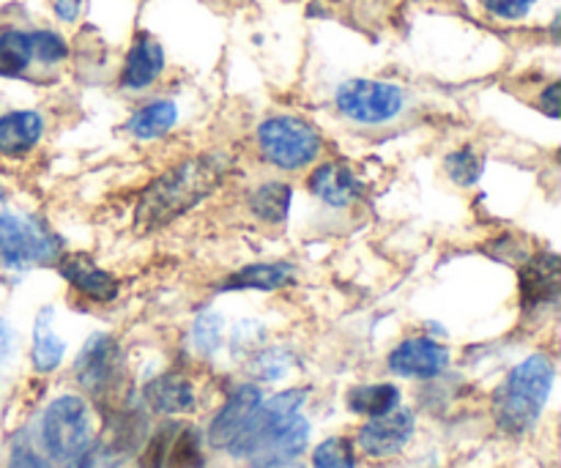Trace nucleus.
<instances>
[{"label":"nucleus","mask_w":561,"mask_h":468,"mask_svg":"<svg viewBox=\"0 0 561 468\" xmlns=\"http://www.w3.org/2000/svg\"><path fill=\"white\" fill-rule=\"evenodd\" d=\"M225 168H228L225 157L206 153V157L184 159L175 168L164 170L142 190L135 208V228L140 233H151L201 206L222 184Z\"/></svg>","instance_id":"f257e3e1"},{"label":"nucleus","mask_w":561,"mask_h":468,"mask_svg":"<svg viewBox=\"0 0 561 468\" xmlns=\"http://www.w3.org/2000/svg\"><path fill=\"white\" fill-rule=\"evenodd\" d=\"M553 378L557 370L546 354H535L520 362L493 395V416L499 427L513 436L531 431L551 398Z\"/></svg>","instance_id":"f03ea898"},{"label":"nucleus","mask_w":561,"mask_h":468,"mask_svg":"<svg viewBox=\"0 0 561 468\" xmlns=\"http://www.w3.org/2000/svg\"><path fill=\"white\" fill-rule=\"evenodd\" d=\"M58 258V239L38 219L0 212V272H27Z\"/></svg>","instance_id":"7ed1b4c3"},{"label":"nucleus","mask_w":561,"mask_h":468,"mask_svg":"<svg viewBox=\"0 0 561 468\" xmlns=\"http://www.w3.org/2000/svg\"><path fill=\"white\" fill-rule=\"evenodd\" d=\"M257 146L263 159L274 168L299 170L310 164L321 153V135L305 118L294 115H277V118L263 121L257 129Z\"/></svg>","instance_id":"20e7f679"},{"label":"nucleus","mask_w":561,"mask_h":468,"mask_svg":"<svg viewBox=\"0 0 561 468\" xmlns=\"http://www.w3.org/2000/svg\"><path fill=\"white\" fill-rule=\"evenodd\" d=\"M42 442L53 460H71L91 447V414L80 395H64L44 411Z\"/></svg>","instance_id":"39448f33"},{"label":"nucleus","mask_w":561,"mask_h":468,"mask_svg":"<svg viewBox=\"0 0 561 468\" xmlns=\"http://www.w3.org/2000/svg\"><path fill=\"white\" fill-rule=\"evenodd\" d=\"M75 376L96 403L113 398V392L124 381V354H121L118 340L113 334H91L75 362Z\"/></svg>","instance_id":"423d86ee"},{"label":"nucleus","mask_w":561,"mask_h":468,"mask_svg":"<svg viewBox=\"0 0 561 468\" xmlns=\"http://www.w3.org/2000/svg\"><path fill=\"white\" fill-rule=\"evenodd\" d=\"M403 104V91L392 82L348 80L337 88L340 113L356 124H387V121L398 118Z\"/></svg>","instance_id":"0eeeda50"},{"label":"nucleus","mask_w":561,"mask_h":468,"mask_svg":"<svg viewBox=\"0 0 561 468\" xmlns=\"http://www.w3.org/2000/svg\"><path fill=\"white\" fill-rule=\"evenodd\" d=\"M307 392L305 389H288V392H279L274 398L261 400L252 416L247 420V425L241 427L239 436L228 444V453L233 458H250V453L255 447H261L272 433H277L285 422L294 414H299L301 403H305Z\"/></svg>","instance_id":"6e6552de"},{"label":"nucleus","mask_w":561,"mask_h":468,"mask_svg":"<svg viewBox=\"0 0 561 468\" xmlns=\"http://www.w3.org/2000/svg\"><path fill=\"white\" fill-rule=\"evenodd\" d=\"M411 436H414V414L394 409L362 427L359 447L370 458H392L411 442Z\"/></svg>","instance_id":"1a4fd4ad"},{"label":"nucleus","mask_w":561,"mask_h":468,"mask_svg":"<svg viewBox=\"0 0 561 468\" xmlns=\"http://www.w3.org/2000/svg\"><path fill=\"white\" fill-rule=\"evenodd\" d=\"M449 365V351L431 338H409L389 354V370L403 378H436Z\"/></svg>","instance_id":"9d476101"},{"label":"nucleus","mask_w":561,"mask_h":468,"mask_svg":"<svg viewBox=\"0 0 561 468\" xmlns=\"http://www.w3.org/2000/svg\"><path fill=\"white\" fill-rule=\"evenodd\" d=\"M307 442H310V422L301 414H294L277 433H272L261 447L252 449L247 460H250L252 468L288 466L305 453Z\"/></svg>","instance_id":"9b49d317"},{"label":"nucleus","mask_w":561,"mask_h":468,"mask_svg":"<svg viewBox=\"0 0 561 468\" xmlns=\"http://www.w3.org/2000/svg\"><path fill=\"white\" fill-rule=\"evenodd\" d=\"M58 272L69 279L75 290L93 301H113L118 296V279L107 269L96 266L85 252H69L58 261Z\"/></svg>","instance_id":"f8f14e48"},{"label":"nucleus","mask_w":561,"mask_h":468,"mask_svg":"<svg viewBox=\"0 0 561 468\" xmlns=\"http://www.w3.org/2000/svg\"><path fill=\"white\" fill-rule=\"evenodd\" d=\"M263 395L255 384H244V387L236 389L228 398V403L219 409V414L214 416L211 431H208V442L217 449H228V444L233 442L241 433V427L247 425V420L252 416V411L261 406Z\"/></svg>","instance_id":"ddd939ff"},{"label":"nucleus","mask_w":561,"mask_h":468,"mask_svg":"<svg viewBox=\"0 0 561 468\" xmlns=\"http://www.w3.org/2000/svg\"><path fill=\"white\" fill-rule=\"evenodd\" d=\"M312 195L332 208H345L362 195V181L343 162H327L310 175Z\"/></svg>","instance_id":"4468645a"},{"label":"nucleus","mask_w":561,"mask_h":468,"mask_svg":"<svg viewBox=\"0 0 561 468\" xmlns=\"http://www.w3.org/2000/svg\"><path fill=\"white\" fill-rule=\"evenodd\" d=\"M561 263L553 252H542L520 269V296L526 307H542L559 296Z\"/></svg>","instance_id":"2eb2a0df"},{"label":"nucleus","mask_w":561,"mask_h":468,"mask_svg":"<svg viewBox=\"0 0 561 468\" xmlns=\"http://www.w3.org/2000/svg\"><path fill=\"white\" fill-rule=\"evenodd\" d=\"M142 395H146V403L153 414L170 416L195 409V389L184 376H175V373L153 378Z\"/></svg>","instance_id":"dca6fc26"},{"label":"nucleus","mask_w":561,"mask_h":468,"mask_svg":"<svg viewBox=\"0 0 561 468\" xmlns=\"http://www.w3.org/2000/svg\"><path fill=\"white\" fill-rule=\"evenodd\" d=\"M44 121L33 110H16L0 118V153L3 157H22L42 140Z\"/></svg>","instance_id":"f3484780"},{"label":"nucleus","mask_w":561,"mask_h":468,"mask_svg":"<svg viewBox=\"0 0 561 468\" xmlns=\"http://www.w3.org/2000/svg\"><path fill=\"white\" fill-rule=\"evenodd\" d=\"M164 69V53L153 38L140 36L135 44H131L129 55H126L124 75H121V82L126 88H148Z\"/></svg>","instance_id":"a211bd4d"},{"label":"nucleus","mask_w":561,"mask_h":468,"mask_svg":"<svg viewBox=\"0 0 561 468\" xmlns=\"http://www.w3.org/2000/svg\"><path fill=\"white\" fill-rule=\"evenodd\" d=\"M66 343L55 332L53 307H44L33 323V367L38 373H53L64 362Z\"/></svg>","instance_id":"6ab92c4d"},{"label":"nucleus","mask_w":561,"mask_h":468,"mask_svg":"<svg viewBox=\"0 0 561 468\" xmlns=\"http://www.w3.org/2000/svg\"><path fill=\"white\" fill-rule=\"evenodd\" d=\"M290 277H294V269L288 263H255L228 277L222 290H277L288 285Z\"/></svg>","instance_id":"aec40b11"},{"label":"nucleus","mask_w":561,"mask_h":468,"mask_svg":"<svg viewBox=\"0 0 561 468\" xmlns=\"http://www.w3.org/2000/svg\"><path fill=\"white\" fill-rule=\"evenodd\" d=\"M175 121H179V107L173 102H151L131 115L129 132L137 140H153L173 129Z\"/></svg>","instance_id":"412c9836"},{"label":"nucleus","mask_w":561,"mask_h":468,"mask_svg":"<svg viewBox=\"0 0 561 468\" xmlns=\"http://www.w3.org/2000/svg\"><path fill=\"white\" fill-rule=\"evenodd\" d=\"M290 201H294V190L283 181H268V184L257 186L250 197V208L257 219L263 222H283L290 212Z\"/></svg>","instance_id":"4be33fe9"},{"label":"nucleus","mask_w":561,"mask_h":468,"mask_svg":"<svg viewBox=\"0 0 561 468\" xmlns=\"http://www.w3.org/2000/svg\"><path fill=\"white\" fill-rule=\"evenodd\" d=\"M398 403L400 389L392 384H370V387H359L348 395L351 411L359 416H370V420L389 414L398 409Z\"/></svg>","instance_id":"5701e85b"},{"label":"nucleus","mask_w":561,"mask_h":468,"mask_svg":"<svg viewBox=\"0 0 561 468\" xmlns=\"http://www.w3.org/2000/svg\"><path fill=\"white\" fill-rule=\"evenodd\" d=\"M31 38L20 31L0 33V77H16L31 64Z\"/></svg>","instance_id":"b1692460"},{"label":"nucleus","mask_w":561,"mask_h":468,"mask_svg":"<svg viewBox=\"0 0 561 468\" xmlns=\"http://www.w3.org/2000/svg\"><path fill=\"white\" fill-rule=\"evenodd\" d=\"M447 173L458 186H474L482 175V157L474 148H460L447 157Z\"/></svg>","instance_id":"393cba45"},{"label":"nucleus","mask_w":561,"mask_h":468,"mask_svg":"<svg viewBox=\"0 0 561 468\" xmlns=\"http://www.w3.org/2000/svg\"><path fill=\"white\" fill-rule=\"evenodd\" d=\"M312 468H356L354 447L348 438H327L312 453Z\"/></svg>","instance_id":"a878e982"},{"label":"nucleus","mask_w":561,"mask_h":468,"mask_svg":"<svg viewBox=\"0 0 561 468\" xmlns=\"http://www.w3.org/2000/svg\"><path fill=\"white\" fill-rule=\"evenodd\" d=\"M222 316L219 312H203L201 318L195 321V332H192V340H195V349L201 354H214L222 343Z\"/></svg>","instance_id":"bb28decb"},{"label":"nucleus","mask_w":561,"mask_h":468,"mask_svg":"<svg viewBox=\"0 0 561 468\" xmlns=\"http://www.w3.org/2000/svg\"><path fill=\"white\" fill-rule=\"evenodd\" d=\"M201 466V442L195 431H184L170 444L164 468H197Z\"/></svg>","instance_id":"cd10ccee"},{"label":"nucleus","mask_w":561,"mask_h":468,"mask_svg":"<svg viewBox=\"0 0 561 468\" xmlns=\"http://www.w3.org/2000/svg\"><path fill=\"white\" fill-rule=\"evenodd\" d=\"M31 38V53L33 58H38L42 64H58L69 55V47H66L64 38L53 31H36V33H27Z\"/></svg>","instance_id":"c85d7f7f"},{"label":"nucleus","mask_w":561,"mask_h":468,"mask_svg":"<svg viewBox=\"0 0 561 468\" xmlns=\"http://www.w3.org/2000/svg\"><path fill=\"white\" fill-rule=\"evenodd\" d=\"M170 433H173L170 427H162V431L153 433V438L146 444V449H142V460H140L142 468H164L170 444H173Z\"/></svg>","instance_id":"c756f323"},{"label":"nucleus","mask_w":561,"mask_h":468,"mask_svg":"<svg viewBox=\"0 0 561 468\" xmlns=\"http://www.w3.org/2000/svg\"><path fill=\"white\" fill-rule=\"evenodd\" d=\"M535 3L537 0H482V5L502 20H524Z\"/></svg>","instance_id":"7c9ffc66"},{"label":"nucleus","mask_w":561,"mask_h":468,"mask_svg":"<svg viewBox=\"0 0 561 468\" xmlns=\"http://www.w3.org/2000/svg\"><path fill=\"white\" fill-rule=\"evenodd\" d=\"M9 468H53V466H49L44 458H38L27 444H16V447L11 449Z\"/></svg>","instance_id":"2f4dec72"},{"label":"nucleus","mask_w":561,"mask_h":468,"mask_svg":"<svg viewBox=\"0 0 561 468\" xmlns=\"http://www.w3.org/2000/svg\"><path fill=\"white\" fill-rule=\"evenodd\" d=\"M559 96H561V88L559 82H553V85L546 88V93H542L540 99V110H546L551 118H559Z\"/></svg>","instance_id":"473e14b6"},{"label":"nucleus","mask_w":561,"mask_h":468,"mask_svg":"<svg viewBox=\"0 0 561 468\" xmlns=\"http://www.w3.org/2000/svg\"><path fill=\"white\" fill-rule=\"evenodd\" d=\"M82 11V0H55V14L64 22H75Z\"/></svg>","instance_id":"72a5a7b5"}]
</instances>
